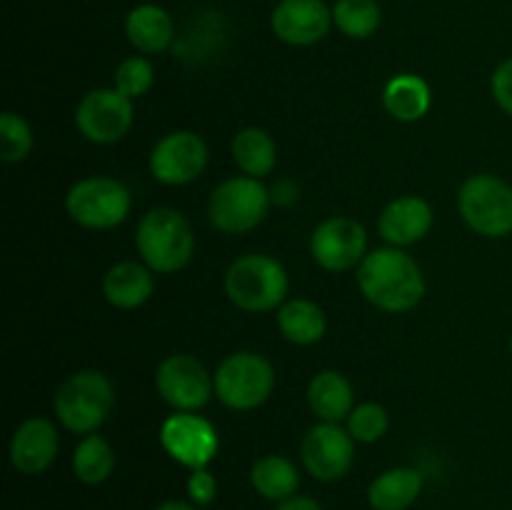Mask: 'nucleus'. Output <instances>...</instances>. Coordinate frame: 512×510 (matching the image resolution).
I'll return each mask as SVG.
<instances>
[{
    "label": "nucleus",
    "mask_w": 512,
    "mask_h": 510,
    "mask_svg": "<svg viewBox=\"0 0 512 510\" xmlns=\"http://www.w3.org/2000/svg\"><path fill=\"white\" fill-rule=\"evenodd\" d=\"M135 245L153 273L170 275L190 263L195 253V235L180 210L153 208L138 223Z\"/></svg>",
    "instance_id": "nucleus-2"
},
{
    "label": "nucleus",
    "mask_w": 512,
    "mask_h": 510,
    "mask_svg": "<svg viewBox=\"0 0 512 510\" xmlns=\"http://www.w3.org/2000/svg\"><path fill=\"white\" fill-rule=\"evenodd\" d=\"M160 445L175 463L190 470L208 468L220 448L218 430L210 420L195 413H173L160 428Z\"/></svg>",
    "instance_id": "nucleus-11"
},
{
    "label": "nucleus",
    "mask_w": 512,
    "mask_h": 510,
    "mask_svg": "<svg viewBox=\"0 0 512 510\" xmlns=\"http://www.w3.org/2000/svg\"><path fill=\"white\" fill-rule=\"evenodd\" d=\"M275 510H323V508H320L318 500L310 498V495H293V498L275 505Z\"/></svg>",
    "instance_id": "nucleus-33"
},
{
    "label": "nucleus",
    "mask_w": 512,
    "mask_h": 510,
    "mask_svg": "<svg viewBox=\"0 0 512 510\" xmlns=\"http://www.w3.org/2000/svg\"><path fill=\"white\" fill-rule=\"evenodd\" d=\"M155 385H158L160 398L180 413H195L208 405L210 395H215L213 375L195 355L188 353L168 355L158 365Z\"/></svg>",
    "instance_id": "nucleus-9"
},
{
    "label": "nucleus",
    "mask_w": 512,
    "mask_h": 510,
    "mask_svg": "<svg viewBox=\"0 0 512 510\" xmlns=\"http://www.w3.org/2000/svg\"><path fill=\"white\" fill-rule=\"evenodd\" d=\"M353 385L338 370H320L308 385V405L323 423H340L353 413Z\"/></svg>",
    "instance_id": "nucleus-19"
},
{
    "label": "nucleus",
    "mask_w": 512,
    "mask_h": 510,
    "mask_svg": "<svg viewBox=\"0 0 512 510\" xmlns=\"http://www.w3.org/2000/svg\"><path fill=\"white\" fill-rule=\"evenodd\" d=\"M430 228H433V208H430L428 200L418 198V195L395 198L393 203L385 205L378 220L380 235L393 248L418 243L430 233Z\"/></svg>",
    "instance_id": "nucleus-17"
},
{
    "label": "nucleus",
    "mask_w": 512,
    "mask_h": 510,
    "mask_svg": "<svg viewBox=\"0 0 512 510\" xmlns=\"http://www.w3.org/2000/svg\"><path fill=\"white\" fill-rule=\"evenodd\" d=\"M510 355H512V338H510Z\"/></svg>",
    "instance_id": "nucleus-35"
},
{
    "label": "nucleus",
    "mask_w": 512,
    "mask_h": 510,
    "mask_svg": "<svg viewBox=\"0 0 512 510\" xmlns=\"http://www.w3.org/2000/svg\"><path fill=\"white\" fill-rule=\"evenodd\" d=\"M155 510H198V505L183 503V500H165V503H160Z\"/></svg>",
    "instance_id": "nucleus-34"
},
{
    "label": "nucleus",
    "mask_w": 512,
    "mask_h": 510,
    "mask_svg": "<svg viewBox=\"0 0 512 510\" xmlns=\"http://www.w3.org/2000/svg\"><path fill=\"white\" fill-rule=\"evenodd\" d=\"M208 165V145L193 130H173L155 143L150 173L165 185L193 183Z\"/></svg>",
    "instance_id": "nucleus-13"
},
{
    "label": "nucleus",
    "mask_w": 512,
    "mask_h": 510,
    "mask_svg": "<svg viewBox=\"0 0 512 510\" xmlns=\"http://www.w3.org/2000/svg\"><path fill=\"white\" fill-rule=\"evenodd\" d=\"M225 295L245 313H270L288 295V273L270 255L250 253L233 260L225 273Z\"/></svg>",
    "instance_id": "nucleus-4"
},
{
    "label": "nucleus",
    "mask_w": 512,
    "mask_h": 510,
    "mask_svg": "<svg viewBox=\"0 0 512 510\" xmlns=\"http://www.w3.org/2000/svg\"><path fill=\"white\" fill-rule=\"evenodd\" d=\"M423 490V475L415 468H390L380 473L368 488L373 510H408Z\"/></svg>",
    "instance_id": "nucleus-21"
},
{
    "label": "nucleus",
    "mask_w": 512,
    "mask_h": 510,
    "mask_svg": "<svg viewBox=\"0 0 512 510\" xmlns=\"http://www.w3.org/2000/svg\"><path fill=\"white\" fill-rule=\"evenodd\" d=\"M155 290L153 270L148 265L123 260L115 263L103 278V295L110 305L120 310H133L148 303Z\"/></svg>",
    "instance_id": "nucleus-18"
},
{
    "label": "nucleus",
    "mask_w": 512,
    "mask_h": 510,
    "mask_svg": "<svg viewBox=\"0 0 512 510\" xmlns=\"http://www.w3.org/2000/svg\"><path fill=\"white\" fill-rule=\"evenodd\" d=\"M358 285L365 298L385 313L413 310L425 295L420 265L400 248H378L358 265Z\"/></svg>",
    "instance_id": "nucleus-1"
},
{
    "label": "nucleus",
    "mask_w": 512,
    "mask_h": 510,
    "mask_svg": "<svg viewBox=\"0 0 512 510\" xmlns=\"http://www.w3.org/2000/svg\"><path fill=\"white\" fill-rule=\"evenodd\" d=\"M250 483H253L255 493L263 495L265 500L283 503V500L298 495L300 470L293 460L283 458V455H265L253 463Z\"/></svg>",
    "instance_id": "nucleus-22"
},
{
    "label": "nucleus",
    "mask_w": 512,
    "mask_h": 510,
    "mask_svg": "<svg viewBox=\"0 0 512 510\" xmlns=\"http://www.w3.org/2000/svg\"><path fill=\"white\" fill-rule=\"evenodd\" d=\"M493 98L500 108L512 118V58L505 60V63L498 65V70L493 73Z\"/></svg>",
    "instance_id": "nucleus-32"
},
{
    "label": "nucleus",
    "mask_w": 512,
    "mask_h": 510,
    "mask_svg": "<svg viewBox=\"0 0 512 510\" xmlns=\"http://www.w3.org/2000/svg\"><path fill=\"white\" fill-rule=\"evenodd\" d=\"M128 185L108 175L78 180L65 195V210L78 225L90 230H110L123 223L130 213Z\"/></svg>",
    "instance_id": "nucleus-8"
},
{
    "label": "nucleus",
    "mask_w": 512,
    "mask_h": 510,
    "mask_svg": "<svg viewBox=\"0 0 512 510\" xmlns=\"http://www.w3.org/2000/svg\"><path fill=\"white\" fill-rule=\"evenodd\" d=\"M383 105L400 123H415L430 110V88L413 73L395 75L383 90Z\"/></svg>",
    "instance_id": "nucleus-23"
},
{
    "label": "nucleus",
    "mask_w": 512,
    "mask_h": 510,
    "mask_svg": "<svg viewBox=\"0 0 512 510\" xmlns=\"http://www.w3.org/2000/svg\"><path fill=\"white\" fill-rule=\"evenodd\" d=\"M153 80H155L153 65H150L145 58H140V55L123 60V63L118 65V70H115V90H120V93L130 100L148 93V90L153 88Z\"/></svg>",
    "instance_id": "nucleus-30"
},
{
    "label": "nucleus",
    "mask_w": 512,
    "mask_h": 510,
    "mask_svg": "<svg viewBox=\"0 0 512 510\" xmlns=\"http://www.w3.org/2000/svg\"><path fill=\"white\" fill-rule=\"evenodd\" d=\"M270 210V193L258 178L235 175L210 193L208 218L220 233H248L258 228Z\"/></svg>",
    "instance_id": "nucleus-7"
},
{
    "label": "nucleus",
    "mask_w": 512,
    "mask_h": 510,
    "mask_svg": "<svg viewBox=\"0 0 512 510\" xmlns=\"http://www.w3.org/2000/svg\"><path fill=\"white\" fill-rule=\"evenodd\" d=\"M215 395L230 410H255L273 395L275 370L265 355L240 350L228 355L213 373Z\"/></svg>",
    "instance_id": "nucleus-5"
},
{
    "label": "nucleus",
    "mask_w": 512,
    "mask_h": 510,
    "mask_svg": "<svg viewBox=\"0 0 512 510\" xmlns=\"http://www.w3.org/2000/svg\"><path fill=\"white\" fill-rule=\"evenodd\" d=\"M365 248H368L365 228L358 220L345 218V215L323 220L310 238L313 260L330 273H343L363 263Z\"/></svg>",
    "instance_id": "nucleus-14"
},
{
    "label": "nucleus",
    "mask_w": 512,
    "mask_h": 510,
    "mask_svg": "<svg viewBox=\"0 0 512 510\" xmlns=\"http://www.w3.org/2000/svg\"><path fill=\"white\" fill-rule=\"evenodd\" d=\"M388 425V410L378 403H360L348 415V433L358 443H375L388 433Z\"/></svg>",
    "instance_id": "nucleus-29"
},
{
    "label": "nucleus",
    "mask_w": 512,
    "mask_h": 510,
    "mask_svg": "<svg viewBox=\"0 0 512 510\" xmlns=\"http://www.w3.org/2000/svg\"><path fill=\"white\" fill-rule=\"evenodd\" d=\"M53 408L65 430L90 435L113 413L115 388L100 370H80L63 380L55 393Z\"/></svg>",
    "instance_id": "nucleus-3"
},
{
    "label": "nucleus",
    "mask_w": 512,
    "mask_h": 510,
    "mask_svg": "<svg viewBox=\"0 0 512 510\" xmlns=\"http://www.w3.org/2000/svg\"><path fill=\"white\" fill-rule=\"evenodd\" d=\"M58 428L48 418H28L10 440V463L23 475H40L58 455Z\"/></svg>",
    "instance_id": "nucleus-16"
},
{
    "label": "nucleus",
    "mask_w": 512,
    "mask_h": 510,
    "mask_svg": "<svg viewBox=\"0 0 512 510\" xmlns=\"http://www.w3.org/2000/svg\"><path fill=\"white\" fill-rule=\"evenodd\" d=\"M303 468L320 483H335L345 478L355 460V438L340 423H323L305 433L300 443Z\"/></svg>",
    "instance_id": "nucleus-10"
},
{
    "label": "nucleus",
    "mask_w": 512,
    "mask_h": 510,
    "mask_svg": "<svg viewBox=\"0 0 512 510\" xmlns=\"http://www.w3.org/2000/svg\"><path fill=\"white\" fill-rule=\"evenodd\" d=\"M188 495L190 503L198 505V508H205V505L213 503L215 495H218V480H215V475L208 468L193 470L188 478Z\"/></svg>",
    "instance_id": "nucleus-31"
},
{
    "label": "nucleus",
    "mask_w": 512,
    "mask_h": 510,
    "mask_svg": "<svg viewBox=\"0 0 512 510\" xmlns=\"http://www.w3.org/2000/svg\"><path fill=\"white\" fill-rule=\"evenodd\" d=\"M233 160L250 178H265L275 170L278 148L263 128H245L233 138Z\"/></svg>",
    "instance_id": "nucleus-25"
},
{
    "label": "nucleus",
    "mask_w": 512,
    "mask_h": 510,
    "mask_svg": "<svg viewBox=\"0 0 512 510\" xmlns=\"http://www.w3.org/2000/svg\"><path fill=\"white\" fill-rule=\"evenodd\" d=\"M125 35L140 53H163L173 43V18L160 5H138L125 20Z\"/></svg>",
    "instance_id": "nucleus-20"
},
{
    "label": "nucleus",
    "mask_w": 512,
    "mask_h": 510,
    "mask_svg": "<svg viewBox=\"0 0 512 510\" xmlns=\"http://www.w3.org/2000/svg\"><path fill=\"white\" fill-rule=\"evenodd\" d=\"M278 328L285 340L295 345H313L318 343L328 328L323 308L313 300H288L278 308Z\"/></svg>",
    "instance_id": "nucleus-24"
},
{
    "label": "nucleus",
    "mask_w": 512,
    "mask_h": 510,
    "mask_svg": "<svg viewBox=\"0 0 512 510\" xmlns=\"http://www.w3.org/2000/svg\"><path fill=\"white\" fill-rule=\"evenodd\" d=\"M380 5L375 0H338L333 8V23L348 38H370L380 28Z\"/></svg>",
    "instance_id": "nucleus-27"
},
{
    "label": "nucleus",
    "mask_w": 512,
    "mask_h": 510,
    "mask_svg": "<svg viewBox=\"0 0 512 510\" xmlns=\"http://www.w3.org/2000/svg\"><path fill=\"white\" fill-rule=\"evenodd\" d=\"M115 453L103 435H85L73 453V473L80 483L100 485L113 475Z\"/></svg>",
    "instance_id": "nucleus-26"
},
{
    "label": "nucleus",
    "mask_w": 512,
    "mask_h": 510,
    "mask_svg": "<svg viewBox=\"0 0 512 510\" xmlns=\"http://www.w3.org/2000/svg\"><path fill=\"white\" fill-rule=\"evenodd\" d=\"M33 150V133L30 125L13 110L0 115V158L5 163H20Z\"/></svg>",
    "instance_id": "nucleus-28"
},
{
    "label": "nucleus",
    "mask_w": 512,
    "mask_h": 510,
    "mask_svg": "<svg viewBox=\"0 0 512 510\" xmlns=\"http://www.w3.org/2000/svg\"><path fill=\"white\" fill-rule=\"evenodd\" d=\"M75 125L90 143H118L133 125V100L115 88L90 90L78 103Z\"/></svg>",
    "instance_id": "nucleus-12"
},
{
    "label": "nucleus",
    "mask_w": 512,
    "mask_h": 510,
    "mask_svg": "<svg viewBox=\"0 0 512 510\" xmlns=\"http://www.w3.org/2000/svg\"><path fill=\"white\" fill-rule=\"evenodd\" d=\"M333 13L323 0H283L273 10V33L283 43L313 45L328 35Z\"/></svg>",
    "instance_id": "nucleus-15"
},
{
    "label": "nucleus",
    "mask_w": 512,
    "mask_h": 510,
    "mask_svg": "<svg viewBox=\"0 0 512 510\" xmlns=\"http://www.w3.org/2000/svg\"><path fill=\"white\" fill-rule=\"evenodd\" d=\"M458 208L470 230L483 238L512 233V185L493 173L473 175L458 193Z\"/></svg>",
    "instance_id": "nucleus-6"
}]
</instances>
